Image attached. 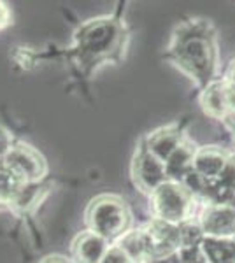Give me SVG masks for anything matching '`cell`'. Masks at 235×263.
I'll use <instances>...</instances> for the list:
<instances>
[{"instance_id": "6da1fadb", "label": "cell", "mask_w": 235, "mask_h": 263, "mask_svg": "<svg viewBox=\"0 0 235 263\" xmlns=\"http://www.w3.org/2000/svg\"><path fill=\"white\" fill-rule=\"evenodd\" d=\"M179 67L198 83H211L216 69V49L212 37L207 35L206 27L191 25L185 33L179 35L176 46Z\"/></svg>"}, {"instance_id": "7a4b0ae2", "label": "cell", "mask_w": 235, "mask_h": 263, "mask_svg": "<svg viewBox=\"0 0 235 263\" xmlns=\"http://www.w3.org/2000/svg\"><path fill=\"white\" fill-rule=\"evenodd\" d=\"M128 209L125 202L113 195H102L95 198L88 207L86 221L89 232L100 235L102 239H118L128 227Z\"/></svg>"}, {"instance_id": "3957f363", "label": "cell", "mask_w": 235, "mask_h": 263, "mask_svg": "<svg viewBox=\"0 0 235 263\" xmlns=\"http://www.w3.org/2000/svg\"><path fill=\"white\" fill-rule=\"evenodd\" d=\"M151 207L156 219L181 224L190 221L193 209V197L185 190L181 182L165 181L151 193Z\"/></svg>"}, {"instance_id": "277c9868", "label": "cell", "mask_w": 235, "mask_h": 263, "mask_svg": "<svg viewBox=\"0 0 235 263\" xmlns=\"http://www.w3.org/2000/svg\"><path fill=\"white\" fill-rule=\"evenodd\" d=\"M2 162L7 172L23 184L41 179L46 172L44 160L41 158L39 153L30 146H23V144L11 147Z\"/></svg>"}, {"instance_id": "5b68a950", "label": "cell", "mask_w": 235, "mask_h": 263, "mask_svg": "<svg viewBox=\"0 0 235 263\" xmlns=\"http://www.w3.org/2000/svg\"><path fill=\"white\" fill-rule=\"evenodd\" d=\"M198 224L206 237L232 239L235 235V205L233 203H207L200 213Z\"/></svg>"}, {"instance_id": "8992f818", "label": "cell", "mask_w": 235, "mask_h": 263, "mask_svg": "<svg viewBox=\"0 0 235 263\" xmlns=\"http://www.w3.org/2000/svg\"><path fill=\"white\" fill-rule=\"evenodd\" d=\"M118 27L111 20H97L81 32V48L92 57H100L113 51L118 42Z\"/></svg>"}, {"instance_id": "52a82bcc", "label": "cell", "mask_w": 235, "mask_h": 263, "mask_svg": "<svg viewBox=\"0 0 235 263\" xmlns=\"http://www.w3.org/2000/svg\"><path fill=\"white\" fill-rule=\"evenodd\" d=\"M132 172H134L135 184L139 186L142 192H148L151 195L158 186H161L165 181H169L165 171V163L158 160L155 155H151L146 147L140 149L135 155L134 165H132Z\"/></svg>"}, {"instance_id": "ba28073f", "label": "cell", "mask_w": 235, "mask_h": 263, "mask_svg": "<svg viewBox=\"0 0 235 263\" xmlns=\"http://www.w3.org/2000/svg\"><path fill=\"white\" fill-rule=\"evenodd\" d=\"M149 240L153 244V251H155V260L156 258L167 256V254L177 253L181 249V237H179V224H172L161 221V219H153L146 227Z\"/></svg>"}, {"instance_id": "9c48e42d", "label": "cell", "mask_w": 235, "mask_h": 263, "mask_svg": "<svg viewBox=\"0 0 235 263\" xmlns=\"http://www.w3.org/2000/svg\"><path fill=\"white\" fill-rule=\"evenodd\" d=\"M116 246H119V248L125 251V254L130 258L132 263H148V261L155 260L153 244H151V240H149L144 228L125 232L119 237Z\"/></svg>"}, {"instance_id": "30bf717a", "label": "cell", "mask_w": 235, "mask_h": 263, "mask_svg": "<svg viewBox=\"0 0 235 263\" xmlns=\"http://www.w3.org/2000/svg\"><path fill=\"white\" fill-rule=\"evenodd\" d=\"M228 162V155L225 151L218 149V147H202V149H196L193 156V165L191 168L200 174L204 179L207 181H218V177L221 176L225 165Z\"/></svg>"}, {"instance_id": "8fae6325", "label": "cell", "mask_w": 235, "mask_h": 263, "mask_svg": "<svg viewBox=\"0 0 235 263\" xmlns=\"http://www.w3.org/2000/svg\"><path fill=\"white\" fill-rule=\"evenodd\" d=\"M105 251H107V240L89 230L78 235L72 246V254L78 263H100Z\"/></svg>"}, {"instance_id": "7c38bea8", "label": "cell", "mask_w": 235, "mask_h": 263, "mask_svg": "<svg viewBox=\"0 0 235 263\" xmlns=\"http://www.w3.org/2000/svg\"><path fill=\"white\" fill-rule=\"evenodd\" d=\"M179 144H181V134H179V130L174 128V126H165V128H160L149 135L146 142V149L165 163L169 160V156L177 149Z\"/></svg>"}, {"instance_id": "4fadbf2b", "label": "cell", "mask_w": 235, "mask_h": 263, "mask_svg": "<svg viewBox=\"0 0 235 263\" xmlns=\"http://www.w3.org/2000/svg\"><path fill=\"white\" fill-rule=\"evenodd\" d=\"M202 107L209 116L223 120L225 114L230 111L225 81H211L207 84L202 93Z\"/></svg>"}, {"instance_id": "5bb4252c", "label": "cell", "mask_w": 235, "mask_h": 263, "mask_svg": "<svg viewBox=\"0 0 235 263\" xmlns=\"http://www.w3.org/2000/svg\"><path fill=\"white\" fill-rule=\"evenodd\" d=\"M195 147H191L190 144L181 142L177 146V149L169 156V160L165 162V171L169 181L181 182L183 177L191 171L193 165V156H195Z\"/></svg>"}, {"instance_id": "9a60e30c", "label": "cell", "mask_w": 235, "mask_h": 263, "mask_svg": "<svg viewBox=\"0 0 235 263\" xmlns=\"http://www.w3.org/2000/svg\"><path fill=\"white\" fill-rule=\"evenodd\" d=\"M200 249L207 263H235V244L232 239L204 237Z\"/></svg>"}, {"instance_id": "2e32d148", "label": "cell", "mask_w": 235, "mask_h": 263, "mask_svg": "<svg viewBox=\"0 0 235 263\" xmlns=\"http://www.w3.org/2000/svg\"><path fill=\"white\" fill-rule=\"evenodd\" d=\"M216 182L230 198L235 197V156H228V162Z\"/></svg>"}, {"instance_id": "e0dca14e", "label": "cell", "mask_w": 235, "mask_h": 263, "mask_svg": "<svg viewBox=\"0 0 235 263\" xmlns=\"http://www.w3.org/2000/svg\"><path fill=\"white\" fill-rule=\"evenodd\" d=\"M179 263H207L200 246H191V248H181L177 251Z\"/></svg>"}, {"instance_id": "ac0fdd59", "label": "cell", "mask_w": 235, "mask_h": 263, "mask_svg": "<svg viewBox=\"0 0 235 263\" xmlns=\"http://www.w3.org/2000/svg\"><path fill=\"white\" fill-rule=\"evenodd\" d=\"M100 263H132V261L119 246H111V248H107V251H105Z\"/></svg>"}, {"instance_id": "d6986e66", "label": "cell", "mask_w": 235, "mask_h": 263, "mask_svg": "<svg viewBox=\"0 0 235 263\" xmlns=\"http://www.w3.org/2000/svg\"><path fill=\"white\" fill-rule=\"evenodd\" d=\"M12 147L11 144V135L7 134L4 128H0V162L6 158V155L9 153V149Z\"/></svg>"}, {"instance_id": "ffe728a7", "label": "cell", "mask_w": 235, "mask_h": 263, "mask_svg": "<svg viewBox=\"0 0 235 263\" xmlns=\"http://www.w3.org/2000/svg\"><path fill=\"white\" fill-rule=\"evenodd\" d=\"M223 123H225L226 128L235 134V111H228V112H226L225 118H223Z\"/></svg>"}, {"instance_id": "44dd1931", "label": "cell", "mask_w": 235, "mask_h": 263, "mask_svg": "<svg viewBox=\"0 0 235 263\" xmlns=\"http://www.w3.org/2000/svg\"><path fill=\"white\" fill-rule=\"evenodd\" d=\"M41 263H67V261L60 256H49V258H46V260H42Z\"/></svg>"}, {"instance_id": "7402d4cb", "label": "cell", "mask_w": 235, "mask_h": 263, "mask_svg": "<svg viewBox=\"0 0 235 263\" xmlns=\"http://www.w3.org/2000/svg\"><path fill=\"white\" fill-rule=\"evenodd\" d=\"M232 240H233V244H235V235H233V237H232Z\"/></svg>"}]
</instances>
